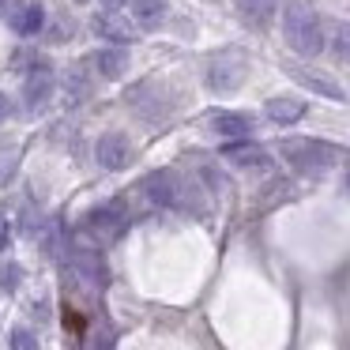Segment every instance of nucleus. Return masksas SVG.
Segmentation results:
<instances>
[{
  "instance_id": "obj_1",
  "label": "nucleus",
  "mask_w": 350,
  "mask_h": 350,
  "mask_svg": "<svg viewBox=\"0 0 350 350\" xmlns=\"http://www.w3.org/2000/svg\"><path fill=\"white\" fill-rule=\"evenodd\" d=\"M282 38L297 57H317L324 49V23L309 0H286L282 8Z\"/></svg>"
},
{
  "instance_id": "obj_2",
  "label": "nucleus",
  "mask_w": 350,
  "mask_h": 350,
  "mask_svg": "<svg viewBox=\"0 0 350 350\" xmlns=\"http://www.w3.org/2000/svg\"><path fill=\"white\" fill-rule=\"evenodd\" d=\"M139 192L151 207H170V211H200V196L185 177L170 174V170H154L139 181Z\"/></svg>"
},
{
  "instance_id": "obj_3",
  "label": "nucleus",
  "mask_w": 350,
  "mask_h": 350,
  "mask_svg": "<svg viewBox=\"0 0 350 350\" xmlns=\"http://www.w3.org/2000/svg\"><path fill=\"white\" fill-rule=\"evenodd\" d=\"M279 154L290 162L297 177H320L335 166V147L324 144V139H282L279 144Z\"/></svg>"
},
{
  "instance_id": "obj_4",
  "label": "nucleus",
  "mask_w": 350,
  "mask_h": 350,
  "mask_svg": "<svg viewBox=\"0 0 350 350\" xmlns=\"http://www.w3.org/2000/svg\"><path fill=\"white\" fill-rule=\"evenodd\" d=\"M124 226H129V207H124V200H109V204L91 207L83 219V234L91 241H113Z\"/></svg>"
},
{
  "instance_id": "obj_5",
  "label": "nucleus",
  "mask_w": 350,
  "mask_h": 350,
  "mask_svg": "<svg viewBox=\"0 0 350 350\" xmlns=\"http://www.w3.org/2000/svg\"><path fill=\"white\" fill-rule=\"evenodd\" d=\"M245 72H249V64H245L241 53H215L211 61H207L204 79L215 94H230L245 83Z\"/></svg>"
},
{
  "instance_id": "obj_6",
  "label": "nucleus",
  "mask_w": 350,
  "mask_h": 350,
  "mask_svg": "<svg viewBox=\"0 0 350 350\" xmlns=\"http://www.w3.org/2000/svg\"><path fill=\"white\" fill-rule=\"evenodd\" d=\"M222 154H226L237 170H245V174H271L275 170L271 154H267L260 144H249V139H230V144L222 147Z\"/></svg>"
},
{
  "instance_id": "obj_7",
  "label": "nucleus",
  "mask_w": 350,
  "mask_h": 350,
  "mask_svg": "<svg viewBox=\"0 0 350 350\" xmlns=\"http://www.w3.org/2000/svg\"><path fill=\"white\" fill-rule=\"evenodd\" d=\"M94 159L102 162L106 170H124L132 162V144L124 132H106V136L94 144Z\"/></svg>"
},
{
  "instance_id": "obj_8",
  "label": "nucleus",
  "mask_w": 350,
  "mask_h": 350,
  "mask_svg": "<svg viewBox=\"0 0 350 350\" xmlns=\"http://www.w3.org/2000/svg\"><path fill=\"white\" fill-rule=\"evenodd\" d=\"M286 76H290V79H297L301 87H309L312 94H324V98H332V102H347V91H342V87L335 83L332 76H324V72H317V68L286 64Z\"/></svg>"
},
{
  "instance_id": "obj_9",
  "label": "nucleus",
  "mask_w": 350,
  "mask_h": 350,
  "mask_svg": "<svg viewBox=\"0 0 350 350\" xmlns=\"http://www.w3.org/2000/svg\"><path fill=\"white\" fill-rule=\"evenodd\" d=\"M129 106L136 109L144 121H162V117L170 113V98H162L159 87L154 83H139L129 91Z\"/></svg>"
},
{
  "instance_id": "obj_10",
  "label": "nucleus",
  "mask_w": 350,
  "mask_h": 350,
  "mask_svg": "<svg viewBox=\"0 0 350 350\" xmlns=\"http://www.w3.org/2000/svg\"><path fill=\"white\" fill-rule=\"evenodd\" d=\"M49 94H53V72H49V64L42 61L38 68H31V72H27V79H23V106L27 109H38Z\"/></svg>"
},
{
  "instance_id": "obj_11",
  "label": "nucleus",
  "mask_w": 350,
  "mask_h": 350,
  "mask_svg": "<svg viewBox=\"0 0 350 350\" xmlns=\"http://www.w3.org/2000/svg\"><path fill=\"white\" fill-rule=\"evenodd\" d=\"M72 264H76L79 275H83V279H91L94 286H106V282H109L106 260H102V252L94 249V245H76V249H72Z\"/></svg>"
},
{
  "instance_id": "obj_12",
  "label": "nucleus",
  "mask_w": 350,
  "mask_h": 350,
  "mask_svg": "<svg viewBox=\"0 0 350 350\" xmlns=\"http://www.w3.org/2000/svg\"><path fill=\"white\" fill-rule=\"evenodd\" d=\"M8 27L19 34V38H34V34H42V27H46V8L42 4H16L8 16Z\"/></svg>"
},
{
  "instance_id": "obj_13",
  "label": "nucleus",
  "mask_w": 350,
  "mask_h": 350,
  "mask_svg": "<svg viewBox=\"0 0 350 350\" xmlns=\"http://www.w3.org/2000/svg\"><path fill=\"white\" fill-rule=\"evenodd\" d=\"M91 31L98 34V38L113 42V46H129V42H132L129 23H124V19L117 16V12H98V16L91 19Z\"/></svg>"
},
{
  "instance_id": "obj_14",
  "label": "nucleus",
  "mask_w": 350,
  "mask_h": 350,
  "mask_svg": "<svg viewBox=\"0 0 350 350\" xmlns=\"http://www.w3.org/2000/svg\"><path fill=\"white\" fill-rule=\"evenodd\" d=\"M275 12H279V0H237V16H241L252 31L271 27Z\"/></svg>"
},
{
  "instance_id": "obj_15",
  "label": "nucleus",
  "mask_w": 350,
  "mask_h": 350,
  "mask_svg": "<svg viewBox=\"0 0 350 350\" xmlns=\"http://www.w3.org/2000/svg\"><path fill=\"white\" fill-rule=\"evenodd\" d=\"M94 68H98L102 79H121L124 72H129V53H124V46H109V49H98V53L91 57Z\"/></svg>"
},
{
  "instance_id": "obj_16",
  "label": "nucleus",
  "mask_w": 350,
  "mask_h": 350,
  "mask_svg": "<svg viewBox=\"0 0 350 350\" xmlns=\"http://www.w3.org/2000/svg\"><path fill=\"white\" fill-rule=\"evenodd\" d=\"M264 117L275 121V124H294V121L305 117V102L301 98H267Z\"/></svg>"
},
{
  "instance_id": "obj_17",
  "label": "nucleus",
  "mask_w": 350,
  "mask_h": 350,
  "mask_svg": "<svg viewBox=\"0 0 350 350\" xmlns=\"http://www.w3.org/2000/svg\"><path fill=\"white\" fill-rule=\"evenodd\" d=\"M211 129L219 132V136H230V139H237V136H245V132L252 129V121L245 113H211Z\"/></svg>"
},
{
  "instance_id": "obj_18",
  "label": "nucleus",
  "mask_w": 350,
  "mask_h": 350,
  "mask_svg": "<svg viewBox=\"0 0 350 350\" xmlns=\"http://www.w3.org/2000/svg\"><path fill=\"white\" fill-rule=\"evenodd\" d=\"M132 12H136V19L139 23H159L162 19V12H166V0H132Z\"/></svg>"
},
{
  "instance_id": "obj_19",
  "label": "nucleus",
  "mask_w": 350,
  "mask_h": 350,
  "mask_svg": "<svg viewBox=\"0 0 350 350\" xmlns=\"http://www.w3.org/2000/svg\"><path fill=\"white\" fill-rule=\"evenodd\" d=\"M332 53L339 61H350V23H339L332 31Z\"/></svg>"
},
{
  "instance_id": "obj_20",
  "label": "nucleus",
  "mask_w": 350,
  "mask_h": 350,
  "mask_svg": "<svg viewBox=\"0 0 350 350\" xmlns=\"http://www.w3.org/2000/svg\"><path fill=\"white\" fill-rule=\"evenodd\" d=\"M83 350H117V339H113V332H109V327H94V332L87 335Z\"/></svg>"
},
{
  "instance_id": "obj_21",
  "label": "nucleus",
  "mask_w": 350,
  "mask_h": 350,
  "mask_svg": "<svg viewBox=\"0 0 350 350\" xmlns=\"http://www.w3.org/2000/svg\"><path fill=\"white\" fill-rule=\"evenodd\" d=\"M12 350H42V347H38V339H34V332L16 327V332H12Z\"/></svg>"
},
{
  "instance_id": "obj_22",
  "label": "nucleus",
  "mask_w": 350,
  "mask_h": 350,
  "mask_svg": "<svg viewBox=\"0 0 350 350\" xmlns=\"http://www.w3.org/2000/svg\"><path fill=\"white\" fill-rule=\"evenodd\" d=\"M0 286L8 290V294L19 286V264H4V267H0Z\"/></svg>"
},
{
  "instance_id": "obj_23",
  "label": "nucleus",
  "mask_w": 350,
  "mask_h": 350,
  "mask_svg": "<svg viewBox=\"0 0 350 350\" xmlns=\"http://www.w3.org/2000/svg\"><path fill=\"white\" fill-rule=\"evenodd\" d=\"M68 83H72V94H76V98H83V94H91V83H83V72H72L68 76Z\"/></svg>"
},
{
  "instance_id": "obj_24",
  "label": "nucleus",
  "mask_w": 350,
  "mask_h": 350,
  "mask_svg": "<svg viewBox=\"0 0 350 350\" xmlns=\"http://www.w3.org/2000/svg\"><path fill=\"white\" fill-rule=\"evenodd\" d=\"M8 241H12V237H8V219L0 215V249H8Z\"/></svg>"
},
{
  "instance_id": "obj_25",
  "label": "nucleus",
  "mask_w": 350,
  "mask_h": 350,
  "mask_svg": "<svg viewBox=\"0 0 350 350\" xmlns=\"http://www.w3.org/2000/svg\"><path fill=\"white\" fill-rule=\"evenodd\" d=\"M19 0H0V16H12V8H16Z\"/></svg>"
},
{
  "instance_id": "obj_26",
  "label": "nucleus",
  "mask_w": 350,
  "mask_h": 350,
  "mask_svg": "<svg viewBox=\"0 0 350 350\" xmlns=\"http://www.w3.org/2000/svg\"><path fill=\"white\" fill-rule=\"evenodd\" d=\"M102 4H106V12H117V8H124L129 0H102Z\"/></svg>"
},
{
  "instance_id": "obj_27",
  "label": "nucleus",
  "mask_w": 350,
  "mask_h": 350,
  "mask_svg": "<svg viewBox=\"0 0 350 350\" xmlns=\"http://www.w3.org/2000/svg\"><path fill=\"white\" fill-rule=\"evenodd\" d=\"M8 113V98H4V94H0V117Z\"/></svg>"
},
{
  "instance_id": "obj_28",
  "label": "nucleus",
  "mask_w": 350,
  "mask_h": 350,
  "mask_svg": "<svg viewBox=\"0 0 350 350\" xmlns=\"http://www.w3.org/2000/svg\"><path fill=\"white\" fill-rule=\"evenodd\" d=\"M347 189H350V174H347Z\"/></svg>"
},
{
  "instance_id": "obj_29",
  "label": "nucleus",
  "mask_w": 350,
  "mask_h": 350,
  "mask_svg": "<svg viewBox=\"0 0 350 350\" xmlns=\"http://www.w3.org/2000/svg\"><path fill=\"white\" fill-rule=\"evenodd\" d=\"M76 4H87V0H76Z\"/></svg>"
}]
</instances>
